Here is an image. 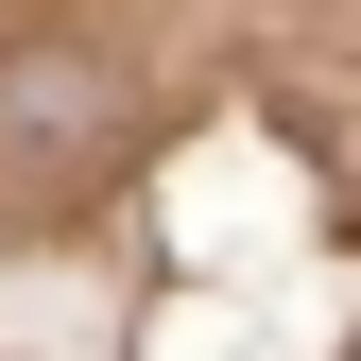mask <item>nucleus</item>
Segmentation results:
<instances>
[{
	"label": "nucleus",
	"mask_w": 361,
	"mask_h": 361,
	"mask_svg": "<svg viewBox=\"0 0 361 361\" xmlns=\"http://www.w3.org/2000/svg\"><path fill=\"white\" fill-rule=\"evenodd\" d=\"M104 138H121V86L86 52H0V155H18V172H69Z\"/></svg>",
	"instance_id": "f257e3e1"
}]
</instances>
